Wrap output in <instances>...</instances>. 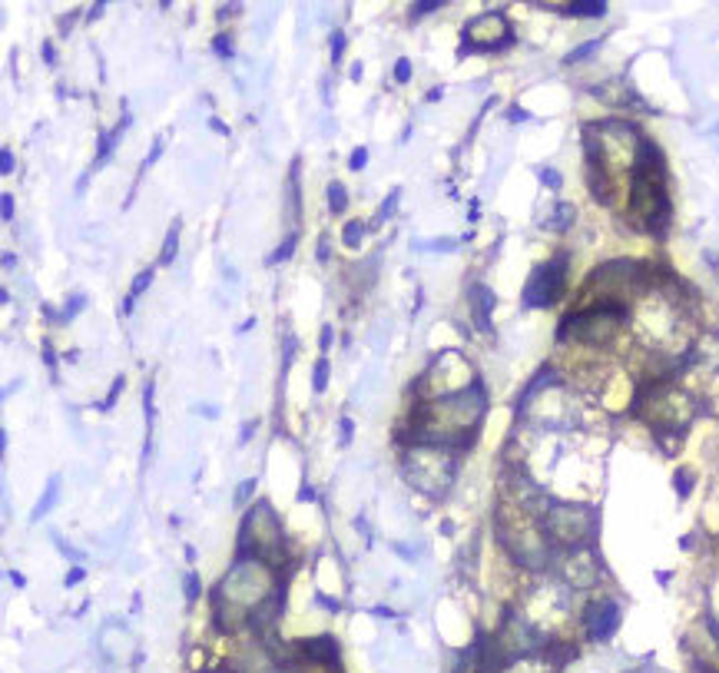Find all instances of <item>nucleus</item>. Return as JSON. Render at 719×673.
Masks as SVG:
<instances>
[{
	"label": "nucleus",
	"instance_id": "obj_37",
	"mask_svg": "<svg viewBox=\"0 0 719 673\" xmlns=\"http://www.w3.org/2000/svg\"><path fill=\"white\" fill-rule=\"evenodd\" d=\"M298 501H315V488H312V484H302V488H298Z\"/></svg>",
	"mask_w": 719,
	"mask_h": 673
},
{
	"label": "nucleus",
	"instance_id": "obj_34",
	"mask_svg": "<svg viewBox=\"0 0 719 673\" xmlns=\"http://www.w3.org/2000/svg\"><path fill=\"white\" fill-rule=\"evenodd\" d=\"M40 54H44V60H47L50 66L56 64V54H54V44H50V40H44V47H40Z\"/></svg>",
	"mask_w": 719,
	"mask_h": 673
},
{
	"label": "nucleus",
	"instance_id": "obj_27",
	"mask_svg": "<svg viewBox=\"0 0 719 673\" xmlns=\"http://www.w3.org/2000/svg\"><path fill=\"white\" fill-rule=\"evenodd\" d=\"M0 213H4V219H7V222L13 219V196L11 193L0 196Z\"/></svg>",
	"mask_w": 719,
	"mask_h": 673
},
{
	"label": "nucleus",
	"instance_id": "obj_28",
	"mask_svg": "<svg viewBox=\"0 0 719 673\" xmlns=\"http://www.w3.org/2000/svg\"><path fill=\"white\" fill-rule=\"evenodd\" d=\"M597 47H600L597 40H590V44H584V47H580V50H574V54H570V60H584V56H587V54H593Z\"/></svg>",
	"mask_w": 719,
	"mask_h": 673
},
{
	"label": "nucleus",
	"instance_id": "obj_41",
	"mask_svg": "<svg viewBox=\"0 0 719 673\" xmlns=\"http://www.w3.org/2000/svg\"><path fill=\"white\" fill-rule=\"evenodd\" d=\"M17 266V256L13 252H4V269H13Z\"/></svg>",
	"mask_w": 719,
	"mask_h": 673
},
{
	"label": "nucleus",
	"instance_id": "obj_10",
	"mask_svg": "<svg viewBox=\"0 0 719 673\" xmlns=\"http://www.w3.org/2000/svg\"><path fill=\"white\" fill-rule=\"evenodd\" d=\"M83 309H87V295H70V299H66V305H64V312H60V322L77 318Z\"/></svg>",
	"mask_w": 719,
	"mask_h": 673
},
{
	"label": "nucleus",
	"instance_id": "obj_33",
	"mask_svg": "<svg viewBox=\"0 0 719 673\" xmlns=\"http://www.w3.org/2000/svg\"><path fill=\"white\" fill-rule=\"evenodd\" d=\"M676 491H679V498H687L689 494V475H676Z\"/></svg>",
	"mask_w": 719,
	"mask_h": 673
},
{
	"label": "nucleus",
	"instance_id": "obj_9",
	"mask_svg": "<svg viewBox=\"0 0 719 673\" xmlns=\"http://www.w3.org/2000/svg\"><path fill=\"white\" fill-rule=\"evenodd\" d=\"M361 239H365V222H358V219H349V222H345V229H342V242H345L349 249H358Z\"/></svg>",
	"mask_w": 719,
	"mask_h": 673
},
{
	"label": "nucleus",
	"instance_id": "obj_6",
	"mask_svg": "<svg viewBox=\"0 0 719 673\" xmlns=\"http://www.w3.org/2000/svg\"><path fill=\"white\" fill-rule=\"evenodd\" d=\"M153 275H156V272H153V266H150V269H143L140 275L133 279V285H130V295H126V302H123V309H120L123 315H130V309H133V305H136V299H140V295L146 292L150 285H153Z\"/></svg>",
	"mask_w": 719,
	"mask_h": 673
},
{
	"label": "nucleus",
	"instance_id": "obj_32",
	"mask_svg": "<svg viewBox=\"0 0 719 673\" xmlns=\"http://www.w3.org/2000/svg\"><path fill=\"white\" fill-rule=\"evenodd\" d=\"M103 11H107V4H103V0H97V4H93V7H90V11H87V20L93 23V20H97V17H103Z\"/></svg>",
	"mask_w": 719,
	"mask_h": 673
},
{
	"label": "nucleus",
	"instance_id": "obj_39",
	"mask_svg": "<svg viewBox=\"0 0 719 673\" xmlns=\"http://www.w3.org/2000/svg\"><path fill=\"white\" fill-rule=\"evenodd\" d=\"M11 584L17 587V590H20V587H27V577H23V574H17V571H11Z\"/></svg>",
	"mask_w": 719,
	"mask_h": 673
},
{
	"label": "nucleus",
	"instance_id": "obj_26",
	"mask_svg": "<svg viewBox=\"0 0 719 673\" xmlns=\"http://www.w3.org/2000/svg\"><path fill=\"white\" fill-rule=\"evenodd\" d=\"M351 428H355L351 418H342V422H338V441H342V445H349L351 441Z\"/></svg>",
	"mask_w": 719,
	"mask_h": 673
},
{
	"label": "nucleus",
	"instance_id": "obj_35",
	"mask_svg": "<svg viewBox=\"0 0 719 673\" xmlns=\"http://www.w3.org/2000/svg\"><path fill=\"white\" fill-rule=\"evenodd\" d=\"M255 428H259V424H255V422H246V424H242V434H239V445H246V441H249V438H252V431H255Z\"/></svg>",
	"mask_w": 719,
	"mask_h": 673
},
{
	"label": "nucleus",
	"instance_id": "obj_23",
	"mask_svg": "<svg viewBox=\"0 0 719 673\" xmlns=\"http://www.w3.org/2000/svg\"><path fill=\"white\" fill-rule=\"evenodd\" d=\"M163 146H166V136H156V143H153V150H150V156L143 160V169H150V166H153L156 160L163 156Z\"/></svg>",
	"mask_w": 719,
	"mask_h": 673
},
{
	"label": "nucleus",
	"instance_id": "obj_15",
	"mask_svg": "<svg viewBox=\"0 0 719 673\" xmlns=\"http://www.w3.org/2000/svg\"><path fill=\"white\" fill-rule=\"evenodd\" d=\"M603 11H607L603 4H570L567 7V13H574V17H600Z\"/></svg>",
	"mask_w": 719,
	"mask_h": 673
},
{
	"label": "nucleus",
	"instance_id": "obj_16",
	"mask_svg": "<svg viewBox=\"0 0 719 673\" xmlns=\"http://www.w3.org/2000/svg\"><path fill=\"white\" fill-rule=\"evenodd\" d=\"M398 199H401V189H392V196L382 203V209H378V222H385V219L394 216V206H398Z\"/></svg>",
	"mask_w": 719,
	"mask_h": 673
},
{
	"label": "nucleus",
	"instance_id": "obj_29",
	"mask_svg": "<svg viewBox=\"0 0 719 673\" xmlns=\"http://www.w3.org/2000/svg\"><path fill=\"white\" fill-rule=\"evenodd\" d=\"M318 345H322V352H328V348H332V326H322V335H318Z\"/></svg>",
	"mask_w": 719,
	"mask_h": 673
},
{
	"label": "nucleus",
	"instance_id": "obj_18",
	"mask_svg": "<svg viewBox=\"0 0 719 673\" xmlns=\"http://www.w3.org/2000/svg\"><path fill=\"white\" fill-rule=\"evenodd\" d=\"M365 166H368V150H365V146H355V150H351V156H349V169L361 173Z\"/></svg>",
	"mask_w": 719,
	"mask_h": 673
},
{
	"label": "nucleus",
	"instance_id": "obj_3",
	"mask_svg": "<svg viewBox=\"0 0 719 673\" xmlns=\"http://www.w3.org/2000/svg\"><path fill=\"white\" fill-rule=\"evenodd\" d=\"M468 302H471V312H474L478 328L490 332V309H494V295H490V289L488 285H471Z\"/></svg>",
	"mask_w": 719,
	"mask_h": 673
},
{
	"label": "nucleus",
	"instance_id": "obj_22",
	"mask_svg": "<svg viewBox=\"0 0 719 673\" xmlns=\"http://www.w3.org/2000/svg\"><path fill=\"white\" fill-rule=\"evenodd\" d=\"M345 44H349V40H345V33H342V30L332 33V60H335V64H342V56H345Z\"/></svg>",
	"mask_w": 719,
	"mask_h": 673
},
{
	"label": "nucleus",
	"instance_id": "obj_11",
	"mask_svg": "<svg viewBox=\"0 0 719 673\" xmlns=\"http://www.w3.org/2000/svg\"><path fill=\"white\" fill-rule=\"evenodd\" d=\"M295 239H298V236H295V232H289V236L279 242V249L269 256V266H275V262H285V259H289V256L295 252Z\"/></svg>",
	"mask_w": 719,
	"mask_h": 673
},
{
	"label": "nucleus",
	"instance_id": "obj_20",
	"mask_svg": "<svg viewBox=\"0 0 719 673\" xmlns=\"http://www.w3.org/2000/svg\"><path fill=\"white\" fill-rule=\"evenodd\" d=\"M435 11H441V0H418L411 7V17L418 20V17H425V13H435Z\"/></svg>",
	"mask_w": 719,
	"mask_h": 673
},
{
	"label": "nucleus",
	"instance_id": "obj_14",
	"mask_svg": "<svg viewBox=\"0 0 719 673\" xmlns=\"http://www.w3.org/2000/svg\"><path fill=\"white\" fill-rule=\"evenodd\" d=\"M252 494H255V478H246L239 488H236V498H232V504H236V508H246Z\"/></svg>",
	"mask_w": 719,
	"mask_h": 673
},
{
	"label": "nucleus",
	"instance_id": "obj_25",
	"mask_svg": "<svg viewBox=\"0 0 719 673\" xmlns=\"http://www.w3.org/2000/svg\"><path fill=\"white\" fill-rule=\"evenodd\" d=\"M186 597H189V604H193V600L199 597V577L193 574V571L186 574Z\"/></svg>",
	"mask_w": 719,
	"mask_h": 673
},
{
	"label": "nucleus",
	"instance_id": "obj_1",
	"mask_svg": "<svg viewBox=\"0 0 719 673\" xmlns=\"http://www.w3.org/2000/svg\"><path fill=\"white\" fill-rule=\"evenodd\" d=\"M564 282H567V256L560 252L554 262L547 266H537L534 275L527 279L524 285V305H550L560 299L564 292Z\"/></svg>",
	"mask_w": 719,
	"mask_h": 673
},
{
	"label": "nucleus",
	"instance_id": "obj_21",
	"mask_svg": "<svg viewBox=\"0 0 719 673\" xmlns=\"http://www.w3.org/2000/svg\"><path fill=\"white\" fill-rule=\"evenodd\" d=\"M411 80V60L408 56H398V64H394V83H408Z\"/></svg>",
	"mask_w": 719,
	"mask_h": 673
},
{
	"label": "nucleus",
	"instance_id": "obj_24",
	"mask_svg": "<svg viewBox=\"0 0 719 673\" xmlns=\"http://www.w3.org/2000/svg\"><path fill=\"white\" fill-rule=\"evenodd\" d=\"M0 173H4V176L13 173V153H11V146H4V150H0Z\"/></svg>",
	"mask_w": 719,
	"mask_h": 673
},
{
	"label": "nucleus",
	"instance_id": "obj_30",
	"mask_svg": "<svg viewBox=\"0 0 719 673\" xmlns=\"http://www.w3.org/2000/svg\"><path fill=\"white\" fill-rule=\"evenodd\" d=\"M83 577H87V571H83V567H73V571L66 574V580H64V584H66V587H73V584H80Z\"/></svg>",
	"mask_w": 719,
	"mask_h": 673
},
{
	"label": "nucleus",
	"instance_id": "obj_42",
	"mask_svg": "<svg viewBox=\"0 0 719 673\" xmlns=\"http://www.w3.org/2000/svg\"><path fill=\"white\" fill-rule=\"evenodd\" d=\"M441 97H445V90H441V87H435V90H428V100H431V103H435V100H441Z\"/></svg>",
	"mask_w": 719,
	"mask_h": 673
},
{
	"label": "nucleus",
	"instance_id": "obj_4",
	"mask_svg": "<svg viewBox=\"0 0 719 673\" xmlns=\"http://www.w3.org/2000/svg\"><path fill=\"white\" fill-rule=\"evenodd\" d=\"M302 653H306L312 663H335L338 660V643H335V637L322 633V637H312V641L302 643Z\"/></svg>",
	"mask_w": 719,
	"mask_h": 673
},
{
	"label": "nucleus",
	"instance_id": "obj_31",
	"mask_svg": "<svg viewBox=\"0 0 719 673\" xmlns=\"http://www.w3.org/2000/svg\"><path fill=\"white\" fill-rule=\"evenodd\" d=\"M44 362L50 371H56V355H54V345H50V342H44Z\"/></svg>",
	"mask_w": 719,
	"mask_h": 673
},
{
	"label": "nucleus",
	"instance_id": "obj_12",
	"mask_svg": "<svg viewBox=\"0 0 719 673\" xmlns=\"http://www.w3.org/2000/svg\"><path fill=\"white\" fill-rule=\"evenodd\" d=\"M554 216H557V219H550V222H544V226H550V229H567L570 222H574V216H577V209L567 206V203H564V206H557Z\"/></svg>",
	"mask_w": 719,
	"mask_h": 673
},
{
	"label": "nucleus",
	"instance_id": "obj_19",
	"mask_svg": "<svg viewBox=\"0 0 719 673\" xmlns=\"http://www.w3.org/2000/svg\"><path fill=\"white\" fill-rule=\"evenodd\" d=\"M123 385H126V381H123V375H116V379H113V385H109V395H107V402L99 405V408H103V412H109V408H113V405H116V398H120V391H123Z\"/></svg>",
	"mask_w": 719,
	"mask_h": 673
},
{
	"label": "nucleus",
	"instance_id": "obj_7",
	"mask_svg": "<svg viewBox=\"0 0 719 673\" xmlns=\"http://www.w3.org/2000/svg\"><path fill=\"white\" fill-rule=\"evenodd\" d=\"M325 199H328V209L335 213V216H342L345 209H349V189L342 183H328L325 186Z\"/></svg>",
	"mask_w": 719,
	"mask_h": 673
},
{
	"label": "nucleus",
	"instance_id": "obj_13",
	"mask_svg": "<svg viewBox=\"0 0 719 673\" xmlns=\"http://www.w3.org/2000/svg\"><path fill=\"white\" fill-rule=\"evenodd\" d=\"M328 385V359H318L315 369H312V388H315V395H322Z\"/></svg>",
	"mask_w": 719,
	"mask_h": 673
},
{
	"label": "nucleus",
	"instance_id": "obj_5",
	"mask_svg": "<svg viewBox=\"0 0 719 673\" xmlns=\"http://www.w3.org/2000/svg\"><path fill=\"white\" fill-rule=\"evenodd\" d=\"M56 498H60V475H54V478L47 481V491L40 494V501H37V508H33V514H30V521H40L47 511L54 508L56 504Z\"/></svg>",
	"mask_w": 719,
	"mask_h": 673
},
{
	"label": "nucleus",
	"instance_id": "obj_38",
	"mask_svg": "<svg viewBox=\"0 0 719 673\" xmlns=\"http://www.w3.org/2000/svg\"><path fill=\"white\" fill-rule=\"evenodd\" d=\"M332 249H328V239H318V262H328Z\"/></svg>",
	"mask_w": 719,
	"mask_h": 673
},
{
	"label": "nucleus",
	"instance_id": "obj_8",
	"mask_svg": "<svg viewBox=\"0 0 719 673\" xmlns=\"http://www.w3.org/2000/svg\"><path fill=\"white\" fill-rule=\"evenodd\" d=\"M176 252H179V219H176L169 232H166V242H163V252H159V262L163 266H173L176 262Z\"/></svg>",
	"mask_w": 719,
	"mask_h": 673
},
{
	"label": "nucleus",
	"instance_id": "obj_36",
	"mask_svg": "<svg viewBox=\"0 0 719 673\" xmlns=\"http://www.w3.org/2000/svg\"><path fill=\"white\" fill-rule=\"evenodd\" d=\"M540 176H544V183H547V186H554V189L560 186V176H557L554 169H540Z\"/></svg>",
	"mask_w": 719,
	"mask_h": 673
},
{
	"label": "nucleus",
	"instance_id": "obj_40",
	"mask_svg": "<svg viewBox=\"0 0 719 673\" xmlns=\"http://www.w3.org/2000/svg\"><path fill=\"white\" fill-rule=\"evenodd\" d=\"M361 73H365V66H361V60H358V64H351V70H349L351 80H361Z\"/></svg>",
	"mask_w": 719,
	"mask_h": 673
},
{
	"label": "nucleus",
	"instance_id": "obj_2",
	"mask_svg": "<svg viewBox=\"0 0 719 673\" xmlns=\"http://www.w3.org/2000/svg\"><path fill=\"white\" fill-rule=\"evenodd\" d=\"M584 627H587L590 641H610L617 633V627H620V607L607 597L590 604L587 614H584Z\"/></svg>",
	"mask_w": 719,
	"mask_h": 673
},
{
	"label": "nucleus",
	"instance_id": "obj_17",
	"mask_svg": "<svg viewBox=\"0 0 719 673\" xmlns=\"http://www.w3.org/2000/svg\"><path fill=\"white\" fill-rule=\"evenodd\" d=\"M212 50L219 54V60H229L232 56V40L226 37V33H216V37H212Z\"/></svg>",
	"mask_w": 719,
	"mask_h": 673
}]
</instances>
